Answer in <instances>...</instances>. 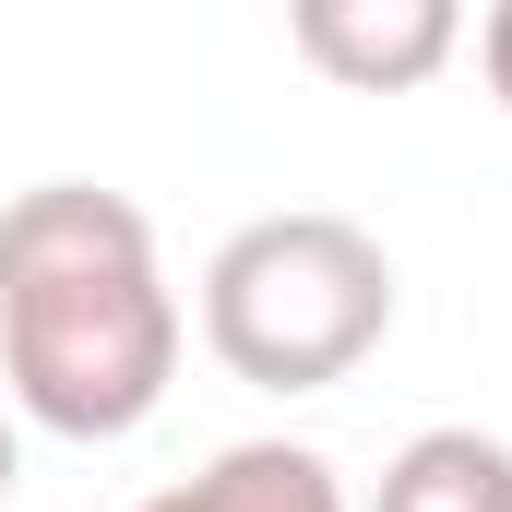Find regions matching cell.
Listing matches in <instances>:
<instances>
[{
  "mask_svg": "<svg viewBox=\"0 0 512 512\" xmlns=\"http://www.w3.org/2000/svg\"><path fill=\"white\" fill-rule=\"evenodd\" d=\"M0 382L60 441H131L179 382V298L131 191L36 179L0 203Z\"/></svg>",
  "mask_w": 512,
  "mask_h": 512,
  "instance_id": "1",
  "label": "cell"
},
{
  "mask_svg": "<svg viewBox=\"0 0 512 512\" xmlns=\"http://www.w3.org/2000/svg\"><path fill=\"white\" fill-rule=\"evenodd\" d=\"M393 334V262L358 215H251L203 262V346L262 393H322Z\"/></svg>",
  "mask_w": 512,
  "mask_h": 512,
  "instance_id": "2",
  "label": "cell"
},
{
  "mask_svg": "<svg viewBox=\"0 0 512 512\" xmlns=\"http://www.w3.org/2000/svg\"><path fill=\"white\" fill-rule=\"evenodd\" d=\"M286 36H298V60H310L322 84H346V96H405V84H429V72L465 48V12H453V0H298Z\"/></svg>",
  "mask_w": 512,
  "mask_h": 512,
  "instance_id": "3",
  "label": "cell"
},
{
  "mask_svg": "<svg viewBox=\"0 0 512 512\" xmlns=\"http://www.w3.org/2000/svg\"><path fill=\"white\" fill-rule=\"evenodd\" d=\"M131 512H346V477L310 441H227L215 465H191L179 489H155Z\"/></svg>",
  "mask_w": 512,
  "mask_h": 512,
  "instance_id": "4",
  "label": "cell"
},
{
  "mask_svg": "<svg viewBox=\"0 0 512 512\" xmlns=\"http://www.w3.org/2000/svg\"><path fill=\"white\" fill-rule=\"evenodd\" d=\"M370 512H512V441H489V429H417L382 465Z\"/></svg>",
  "mask_w": 512,
  "mask_h": 512,
  "instance_id": "5",
  "label": "cell"
},
{
  "mask_svg": "<svg viewBox=\"0 0 512 512\" xmlns=\"http://www.w3.org/2000/svg\"><path fill=\"white\" fill-rule=\"evenodd\" d=\"M477 72H489V96L512 108V0L489 12V24H477Z\"/></svg>",
  "mask_w": 512,
  "mask_h": 512,
  "instance_id": "6",
  "label": "cell"
},
{
  "mask_svg": "<svg viewBox=\"0 0 512 512\" xmlns=\"http://www.w3.org/2000/svg\"><path fill=\"white\" fill-rule=\"evenodd\" d=\"M12 477H24V441H12V417H0V501H12Z\"/></svg>",
  "mask_w": 512,
  "mask_h": 512,
  "instance_id": "7",
  "label": "cell"
}]
</instances>
